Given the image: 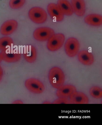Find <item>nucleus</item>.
Here are the masks:
<instances>
[{"label": "nucleus", "mask_w": 102, "mask_h": 125, "mask_svg": "<svg viewBox=\"0 0 102 125\" xmlns=\"http://www.w3.org/2000/svg\"><path fill=\"white\" fill-rule=\"evenodd\" d=\"M80 45L78 40L74 37L67 40L64 45V50L67 56L70 57H75L79 53Z\"/></svg>", "instance_id": "4"}, {"label": "nucleus", "mask_w": 102, "mask_h": 125, "mask_svg": "<svg viewBox=\"0 0 102 125\" xmlns=\"http://www.w3.org/2000/svg\"><path fill=\"white\" fill-rule=\"evenodd\" d=\"M3 75V70L2 67L0 65V82L2 80Z\"/></svg>", "instance_id": "21"}, {"label": "nucleus", "mask_w": 102, "mask_h": 125, "mask_svg": "<svg viewBox=\"0 0 102 125\" xmlns=\"http://www.w3.org/2000/svg\"><path fill=\"white\" fill-rule=\"evenodd\" d=\"M78 59L81 64L86 66H90L94 62V57L92 53L88 51H80L78 54Z\"/></svg>", "instance_id": "12"}, {"label": "nucleus", "mask_w": 102, "mask_h": 125, "mask_svg": "<svg viewBox=\"0 0 102 125\" xmlns=\"http://www.w3.org/2000/svg\"><path fill=\"white\" fill-rule=\"evenodd\" d=\"M76 91V87L73 85H64L57 89L56 95L58 98L69 99L72 94Z\"/></svg>", "instance_id": "11"}, {"label": "nucleus", "mask_w": 102, "mask_h": 125, "mask_svg": "<svg viewBox=\"0 0 102 125\" xmlns=\"http://www.w3.org/2000/svg\"><path fill=\"white\" fill-rule=\"evenodd\" d=\"M2 61V58H1L0 53V63Z\"/></svg>", "instance_id": "23"}, {"label": "nucleus", "mask_w": 102, "mask_h": 125, "mask_svg": "<svg viewBox=\"0 0 102 125\" xmlns=\"http://www.w3.org/2000/svg\"><path fill=\"white\" fill-rule=\"evenodd\" d=\"M0 54L2 60L8 63L17 62L21 57V53L15 50L11 49V48L1 51Z\"/></svg>", "instance_id": "7"}, {"label": "nucleus", "mask_w": 102, "mask_h": 125, "mask_svg": "<svg viewBox=\"0 0 102 125\" xmlns=\"http://www.w3.org/2000/svg\"><path fill=\"white\" fill-rule=\"evenodd\" d=\"M14 41L11 37L5 36L0 38V51H2L11 48Z\"/></svg>", "instance_id": "17"}, {"label": "nucleus", "mask_w": 102, "mask_h": 125, "mask_svg": "<svg viewBox=\"0 0 102 125\" xmlns=\"http://www.w3.org/2000/svg\"><path fill=\"white\" fill-rule=\"evenodd\" d=\"M89 93L91 96L94 98L100 99L102 97V90L98 86H93L90 89Z\"/></svg>", "instance_id": "18"}, {"label": "nucleus", "mask_w": 102, "mask_h": 125, "mask_svg": "<svg viewBox=\"0 0 102 125\" xmlns=\"http://www.w3.org/2000/svg\"><path fill=\"white\" fill-rule=\"evenodd\" d=\"M14 104H22L23 102L21 100H16L15 101H14Z\"/></svg>", "instance_id": "22"}, {"label": "nucleus", "mask_w": 102, "mask_h": 125, "mask_svg": "<svg viewBox=\"0 0 102 125\" xmlns=\"http://www.w3.org/2000/svg\"><path fill=\"white\" fill-rule=\"evenodd\" d=\"M55 104H70L69 99L58 98L53 103Z\"/></svg>", "instance_id": "20"}, {"label": "nucleus", "mask_w": 102, "mask_h": 125, "mask_svg": "<svg viewBox=\"0 0 102 125\" xmlns=\"http://www.w3.org/2000/svg\"><path fill=\"white\" fill-rule=\"evenodd\" d=\"M24 84L27 89L33 94H41L45 90L43 83L38 79L33 78L28 79L25 80Z\"/></svg>", "instance_id": "5"}, {"label": "nucleus", "mask_w": 102, "mask_h": 125, "mask_svg": "<svg viewBox=\"0 0 102 125\" xmlns=\"http://www.w3.org/2000/svg\"><path fill=\"white\" fill-rule=\"evenodd\" d=\"M48 79L52 87L57 89L64 85L65 82V74L60 68L53 67L49 71Z\"/></svg>", "instance_id": "1"}, {"label": "nucleus", "mask_w": 102, "mask_h": 125, "mask_svg": "<svg viewBox=\"0 0 102 125\" xmlns=\"http://www.w3.org/2000/svg\"><path fill=\"white\" fill-rule=\"evenodd\" d=\"M28 15L31 21L37 24L43 23L47 19V15L45 11L38 7L32 8L29 11Z\"/></svg>", "instance_id": "2"}, {"label": "nucleus", "mask_w": 102, "mask_h": 125, "mask_svg": "<svg viewBox=\"0 0 102 125\" xmlns=\"http://www.w3.org/2000/svg\"><path fill=\"white\" fill-rule=\"evenodd\" d=\"M26 0H10L9 5L11 9H17L22 8L25 3Z\"/></svg>", "instance_id": "19"}, {"label": "nucleus", "mask_w": 102, "mask_h": 125, "mask_svg": "<svg viewBox=\"0 0 102 125\" xmlns=\"http://www.w3.org/2000/svg\"><path fill=\"white\" fill-rule=\"evenodd\" d=\"M65 40V36L63 33H55L48 40L47 48L51 52L58 51L62 47Z\"/></svg>", "instance_id": "3"}, {"label": "nucleus", "mask_w": 102, "mask_h": 125, "mask_svg": "<svg viewBox=\"0 0 102 125\" xmlns=\"http://www.w3.org/2000/svg\"><path fill=\"white\" fill-rule=\"evenodd\" d=\"M18 26L17 21L14 20H8L2 24L0 29V32L3 36L10 35L16 30Z\"/></svg>", "instance_id": "8"}, {"label": "nucleus", "mask_w": 102, "mask_h": 125, "mask_svg": "<svg viewBox=\"0 0 102 125\" xmlns=\"http://www.w3.org/2000/svg\"><path fill=\"white\" fill-rule=\"evenodd\" d=\"M71 5L73 13L78 17L84 15L86 12V5L84 0H71Z\"/></svg>", "instance_id": "13"}, {"label": "nucleus", "mask_w": 102, "mask_h": 125, "mask_svg": "<svg viewBox=\"0 0 102 125\" xmlns=\"http://www.w3.org/2000/svg\"><path fill=\"white\" fill-rule=\"evenodd\" d=\"M54 30L47 27H41L36 29L33 33L34 38L37 41L44 42L48 40L55 34Z\"/></svg>", "instance_id": "6"}, {"label": "nucleus", "mask_w": 102, "mask_h": 125, "mask_svg": "<svg viewBox=\"0 0 102 125\" xmlns=\"http://www.w3.org/2000/svg\"><path fill=\"white\" fill-rule=\"evenodd\" d=\"M23 55L25 61L31 63L34 62L37 59V50L33 45L26 46L24 48Z\"/></svg>", "instance_id": "10"}, {"label": "nucleus", "mask_w": 102, "mask_h": 125, "mask_svg": "<svg viewBox=\"0 0 102 125\" xmlns=\"http://www.w3.org/2000/svg\"><path fill=\"white\" fill-rule=\"evenodd\" d=\"M57 5L64 15L71 16L73 14L71 5L68 0H58Z\"/></svg>", "instance_id": "16"}, {"label": "nucleus", "mask_w": 102, "mask_h": 125, "mask_svg": "<svg viewBox=\"0 0 102 125\" xmlns=\"http://www.w3.org/2000/svg\"><path fill=\"white\" fill-rule=\"evenodd\" d=\"M70 104H87L89 103L88 96L82 92L76 91L69 98Z\"/></svg>", "instance_id": "14"}, {"label": "nucleus", "mask_w": 102, "mask_h": 125, "mask_svg": "<svg viewBox=\"0 0 102 125\" xmlns=\"http://www.w3.org/2000/svg\"><path fill=\"white\" fill-rule=\"evenodd\" d=\"M47 9L49 15L56 21L60 22L64 20V15L60 10L57 4L49 3L48 5Z\"/></svg>", "instance_id": "9"}, {"label": "nucleus", "mask_w": 102, "mask_h": 125, "mask_svg": "<svg viewBox=\"0 0 102 125\" xmlns=\"http://www.w3.org/2000/svg\"><path fill=\"white\" fill-rule=\"evenodd\" d=\"M85 23L90 26L98 27L102 24V16L97 14H91L87 15L84 18Z\"/></svg>", "instance_id": "15"}]
</instances>
